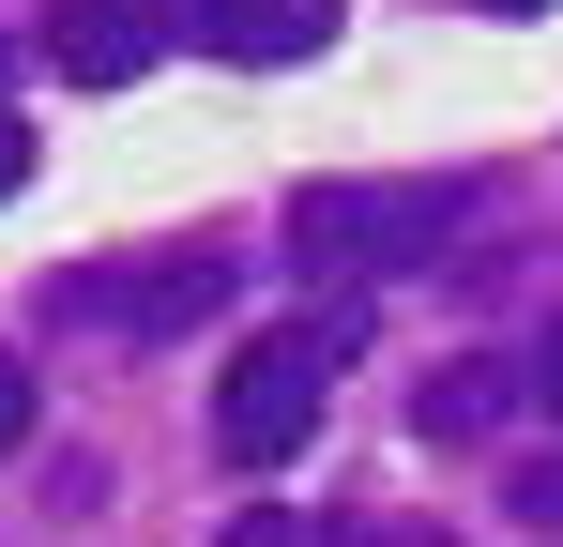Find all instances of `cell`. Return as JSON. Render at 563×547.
Masks as SVG:
<instances>
[{
	"mask_svg": "<svg viewBox=\"0 0 563 547\" xmlns=\"http://www.w3.org/2000/svg\"><path fill=\"white\" fill-rule=\"evenodd\" d=\"M472 228V182L457 168H396V182H305L289 198V259L320 289H380V274H427Z\"/></svg>",
	"mask_w": 563,
	"mask_h": 547,
	"instance_id": "cell-1",
	"label": "cell"
},
{
	"mask_svg": "<svg viewBox=\"0 0 563 547\" xmlns=\"http://www.w3.org/2000/svg\"><path fill=\"white\" fill-rule=\"evenodd\" d=\"M335 365H351V320H275V335H244L229 380H213V456H229V471H289V456L320 442V411H335Z\"/></svg>",
	"mask_w": 563,
	"mask_h": 547,
	"instance_id": "cell-2",
	"label": "cell"
},
{
	"mask_svg": "<svg viewBox=\"0 0 563 547\" xmlns=\"http://www.w3.org/2000/svg\"><path fill=\"white\" fill-rule=\"evenodd\" d=\"M46 62L77 91H137L168 62V15H153V0H62V15H46Z\"/></svg>",
	"mask_w": 563,
	"mask_h": 547,
	"instance_id": "cell-3",
	"label": "cell"
},
{
	"mask_svg": "<svg viewBox=\"0 0 563 547\" xmlns=\"http://www.w3.org/2000/svg\"><path fill=\"white\" fill-rule=\"evenodd\" d=\"M229 289V259H153V274H62V320H122V335H184Z\"/></svg>",
	"mask_w": 563,
	"mask_h": 547,
	"instance_id": "cell-4",
	"label": "cell"
},
{
	"mask_svg": "<svg viewBox=\"0 0 563 547\" xmlns=\"http://www.w3.org/2000/svg\"><path fill=\"white\" fill-rule=\"evenodd\" d=\"M184 31L213 46V62H305V46H335V15H320V0H198Z\"/></svg>",
	"mask_w": 563,
	"mask_h": 547,
	"instance_id": "cell-5",
	"label": "cell"
},
{
	"mask_svg": "<svg viewBox=\"0 0 563 547\" xmlns=\"http://www.w3.org/2000/svg\"><path fill=\"white\" fill-rule=\"evenodd\" d=\"M503 411H518V380H503V365H442V380L411 395V426H427V442H487Z\"/></svg>",
	"mask_w": 563,
	"mask_h": 547,
	"instance_id": "cell-6",
	"label": "cell"
},
{
	"mask_svg": "<svg viewBox=\"0 0 563 547\" xmlns=\"http://www.w3.org/2000/svg\"><path fill=\"white\" fill-rule=\"evenodd\" d=\"M503 517H518V533H563V442L503 471Z\"/></svg>",
	"mask_w": 563,
	"mask_h": 547,
	"instance_id": "cell-7",
	"label": "cell"
},
{
	"mask_svg": "<svg viewBox=\"0 0 563 547\" xmlns=\"http://www.w3.org/2000/svg\"><path fill=\"white\" fill-rule=\"evenodd\" d=\"M305 547H457L442 517H335V533H305Z\"/></svg>",
	"mask_w": 563,
	"mask_h": 547,
	"instance_id": "cell-8",
	"label": "cell"
},
{
	"mask_svg": "<svg viewBox=\"0 0 563 547\" xmlns=\"http://www.w3.org/2000/svg\"><path fill=\"white\" fill-rule=\"evenodd\" d=\"M15 442H31V365L0 350V456H15Z\"/></svg>",
	"mask_w": 563,
	"mask_h": 547,
	"instance_id": "cell-9",
	"label": "cell"
},
{
	"mask_svg": "<svg viewBox=\"0 0 563 547\" xmlns=\"http://www.w3.org/2000/svg\"><path fill=\"white\" fill-rule=\"evenodd\" d=\"M213 547H305V517H275V502H260V517H229Z\"/></svg>",
	"mask_w": 563,
	"mask_h": 547,
	"instance_id": "cell-10",
	"label": "cell"
},
{
	"mask_svg": "<svg viewBox=\"0 0 563 547\" xmlns=\"http://www.w3.org/2000/svg\"><path fill=\"white\" fill-rule=\"evenodd\" d=\"M533 411H563V320L533 335Z\"/></svg>",
	"mask_w": 563,
	"mask_h": 547,
	"instance_id": "cell-11",
	"label": "cell"
},
{
	"mask_svg": "<svg viewBox=\"0 0 563 547\" xmlns=\"http://www.w3.org/2000/svg\"><path fill=\"white\" fill-rule=\"evenodd\" d=\"M15 182H31V122L0 107V198H15Z\"/></svg>",
	"mask_w": 563,
	"mask_h": 547,
	"instance_id": "cell-12",
	"label": "cell"
},
{
	"mask_svg": "<svg viewBox=\"0 0 563 547\" xmlns=\"http://www.w3.org/2000/svg\"><path fill=\"white\" fill-rule=\"evenodd\" d=\"M487 15H549V0H487Z\"/></svg>",
	"mask_w": 563,
	"mask_h": 547,
	"instance_id": "cell-13",
	"label": "cell"
},
{
	"mask_svg": "<svg viewBox=\"0 0 563 547\" xmlns=\"http://www.w3.org/2000/svg\"><path fill=\"white\" fill-rule=\"evenodd\" d=\"M0 77H15V46H0Z\"/></svg>",
	"mask_w": 563,
	"mask_h": 547,
	"instance_id": "cell-14",
	"label": "cell"
}]
</instances>
